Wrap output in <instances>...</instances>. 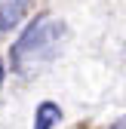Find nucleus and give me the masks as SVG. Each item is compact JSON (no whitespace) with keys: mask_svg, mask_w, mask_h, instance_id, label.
Returning a JSON list of instances; mask_svg holds the SVG:
<instances>
[{"mask_svg":"<svg viewBox=\"0 0 126 129\" xmlns=\"http://www.w3.org/2000/svg\"><path fill=\"white\" fill-rule=\"evenodd\" d=\"M61 120V108L55 102H40L37 114H34V129H52Z\"/></svg>","mask_w":126,"mask_h":129,"instance_id":"nucleus-3","label":"nucleus"},{"mask_svg":"<svg viewBox=\"0 0 126 129\" xmlns=\"http://www.w3.org/2000/svg\"><path fill=\"white\" fill-rule=\"evenodd\" d=\"M0 83H3V61H0Z\"/></svg>","mask_w":126,"mask_h":129,"instance_id":"nucleus-5","label":"nucleus"},{"mask_svg":"<svg viewBox=\"0 0 126 129\" xmlns=\"http://www.w3.org/2000/svg\"><path fill=\"white\" fill-rule=\"evenodd\" d=\"M68 40V25L58 15H37L31 22L22 37L12 43V68L19 77L34 80L46 64H52L61 52V46Z\"/></svg>","mask_w":126,"mask_h":129,"instance_id":"nucleus-1","label":"nucleus"},{"mask_svg":"<svg viewBox=\"0 0 126 129\" xmlns=\"http://www.w3.org/2000/svg\"><path fill=\"white\" fill-rule=\"evenodd\" d=\"M31 0H0V31H12L25 19Z\"/></svg>","mask_w":126,"mask_h":129,"instance_id":"nucleus-2","label":"nucleus"},{"mask_svg":"<svg viewBox=\"0 0 126 129\" xmlns=\"http://www.w3.org/2000/svg\"><path fill=\"white\" fill-rule=\"evenodd\" d=\"M111 129H126V114H123V117H120L117 123H111Z\"/></svg>","mask_w":126,"mask_h":129,"instance_id":"nucleus-4","label":"nucleus"}]
</instances>
